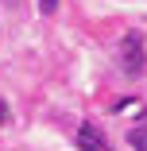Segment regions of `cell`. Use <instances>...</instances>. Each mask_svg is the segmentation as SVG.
Masks as SVG:
<instances>
[{"mask_svg":"<svg viewBox=\"0 0 147 151\" xmlns=\"http://www.w3.org/2000/svg\"><path fill=\"white\" fill-rule=\"evenodd\" d=\"M8 120H12V112H8V101H4V97H0V128H4V124H8Z\"/></svg>","mask_w":147,"mask_h":151,"instance_id":"4","label":"cell"},{"mask_svg":"<svg viewBox=\"0 0 147 151\" xmlns=\"http://www.w3.org/2000/svg\"><path fill=\"white\" fill-rule=\"evenodd\" d=\"M77 151H108V147H105V136L93 124H81L77 128Z\"/></svg>","mask_w":147,"mask_h":151,"instance_id":"2","label":"cell"},{"mask_svg":"<svg viewBox=\"0 0 147 151\" xmlns=\"http://www.w3.org/2000/svg\"><path fill=\"white\" fill-rule=\"evenodd\" d=\"M39 8H43V12H47V16H50V12H54V8H58V0H39Z\"/></svg>","mask_w":147,"mask_h":151,"instance_id":"5","label":"cell"},{"mask_svg":"<svg viewBox=\"0 0 147 151\" xmlns=\"http://www.w3.org/2000/svg\"><path fill=\"white\" fill-rule=\"evenodd\" d=\"M120 66H124V74L143 70V39H139V31H128L120 39Z\"/></svg>","mask_w":147,"mask_h":151,"instance_id":"1","label":"cell"},{"mask_svg":"<svg viewBox=\"0 0 147 151\" xmlns=\"http://www.w3.org/2000/svg\"><path fill=\"white\" fill-rule=\"evenodd\" d=\"M128 143H132V151H147V128H136L128 136Z\"/></svg>","mask_w":147,"mask_h":151,"instance_id":"3","label":"cell"}]
</instances>
